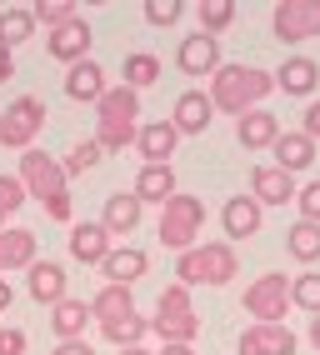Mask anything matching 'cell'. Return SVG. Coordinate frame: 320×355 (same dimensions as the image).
Returning <instances> with one entry per match:
<instances>
[{
    "label": "cell",
    "mask_w": 320,
    "mask_h": 355,
    "mask_svg": "<svg viewBox=\"0 0 320 355\" xmlns=\"http://www.w3.org/2000/svg\"><path fill=\"white\" fill-rule=\"evenodd\" d=\"M130 196L141 200V205H166L170 196H180V185H175V165H141V175H135Z\"/></svg>",
    "instance_id": "19"
},
{
    "label": "cell",
    "mask_w": 320,
    "mask_h": 355,
    "mask_svg": "<svg viewBox=\"0 0 320 355\" xmlns=\"http://www.w3.org/2000/svg\"><path fill=\"white\" fill-rule=\"evenodd\" d=\"M141 216H145V205L135 200V196H125V191H116V196H105L100 225H105V235H110V241H116V235H130L135 225H141Z\"/></svg>",
    "instance_id": "25"
},
{
    "label": "cell",
    "mask_w": 320,
    "mask_h": 355,
    "mask_svg": "<svg viewBox=\"0 0 320 355\" xmlns=\"http://www.w3.org/2000/svg\"><path fill=\"white\" fill-rule=\"evenodd\" d=\"M10 305H15V291H10V280H6V275H0V315H6V311H10Z\"/></svg>",
    "instance_id": "45"
},
{
    "label": "cell",
    "mask_w": 320,
    "mask_h": 355,
    "mask_svg": "<svg viewBox=\"0 0 320 355\" xmlns=\"http://www.w3.org/2000/svg\"><path fill=\"white\" fill-rule=\"evenodd\" d=\"M135 130H141V96L125 85H110L96 101V146L105 155H116V150L135 146Z\"/></svg>",
    "instance_id": "4"
},
{
    "label": "cell",
    "mask_w": 320,
    "mask_h": 355,
    "mask_svg": "<svg viewBox=\"0 0 320 355\" xmlns=\"http://www.w3.org/2000/svg\"><path fill=\"white\" fill-rule=\"evenodd\" d=\"M35 35V20H30V6H10L0 10V51H15Z\"/></svg>",
    "instance_id": "29"
},
{
    "label": "cell",
    "mask_w": 320,
    "mask_h": 355,
    "mask_svg": "<svg viewBox=\"0 0 320 355\" xmlns=\"http://www.w3.org/2000/svg\"><path fill=\"white\" fill-rule=\"evenodd\" d=\"M121 355H150V350H145V345H130V350H121Z\"/></svg>",
    "instance_id": "48"
},
{
    "label": "cell",
    "mask_w": 320,
    "mask_h": 355,
    "mask_svg": "<svg viewBox=\"0 0 320 355\" xmlns=\"http://www.w3.org/2000/svg\"><path fill=\"white\" fill-rule=\"evenodd\" d=\"M80 10L71 6V0H35L30 6V20L35 26H45V31H55V26H65V20H75Z\"/></svg>",
    "instance_id": "35"
},
{
    "label": "cell",
    "mask_w": 320,
    "mask_h": 355,
    "mask_svg": "<svg viewBox=\"0 0 320 355\" xmlns=\"http://www.w3.org/2000/svg\"><path fill=\"white\" fill-rule=\"evenodd\" d=\"M100 160H105V150L96 146V140H80V146H71V155L60 160V171H65V180H71V175H85V171H96Z\"/></svg>",
    "instance_id": "34"
},
{
    "label": "cell",
    "mask_w": 320,
    "mask_h": 355,
    "mask_svg": "<svg viewBox=\"0 0 320 355\" xmlns=\"http://www.w3.org/2000/svg\"><path fill=\"white\" fill-rule=\"evenodd\" d=\"M20 185H26V196L45 205V216L60 220V225H71L75 220V205H71V180H65L60 171V160L55 155H45V150H20Z\"/></svg>",
    "instance_id": "2"
},
{
    "label": "cell",
    "mask_w": 320,
    "mask_h": 355,
    "mask_svg": "<svg viewBox=\"0 0 320 355\" xmlns=\"http://www.w3.org/2000/svg\"><path fill=\"white\" fill-rule=\"evenodd\" d=\"M301 135L320 146V101H310V105H305V115H301Z\"/></svg>",
    "instance_id": "42"
},
{
    "label": "cell",
    "mask_w": 320,
    "mask_h": 355,
    "mask_svg": "<svg viewBox=\"0 0 320 355\" xmlns=\"http://www.w3.org/2000/svg\"><path fill=\"white\" fill-rule=\"evenodd\" d=\"M245 315L250 325H285V311H290V275L270 270V275H256L245 286Z\"/></svg>",
    "instance_id": "6"
},
{
    "label": "cell",
    "mask_w": 320,
    "mask_h": 355,
    "mask_svg": "<svg viewBox=\"0 0 320 355\" xmlns=\"http://www.w3.org/2000/svg\"><path fill=\"white\" fill-rule=\"evenodd\" d=\"M276 135H281V115H270V110H245L235 121V140L245 150H270Z\"/></svg>",
    "instance_id": "22"
},
{
    "label": "cell",
    "mask_w": 320,
    "mask_h": 355,
    "mask_svg": "<svg viewBox=\"0 0 320 355\" xmlns=\"http://www.w3.org/2000/svg\"><path fill=\"white\" fill-rule=\"evenodd\" d=\"M110 235H105V225L100 220H80V225H71V255L80 260V266H100V260L110 255Z\"/></svg>",
    "instance_id": "23"
},
{
    "label": "cell",
    "mask_w": 320,
    "mask_h": 355,
    "mask_svg": "<svg viewBox=\"0 0 320 355\" xmlns=\"http://www.w3.org/2000/svg\"><path fill=\"white\" fill-rule=\"evenodd\" d=\"M155 315H195V305H190V291L170 280V286L160 291V300H155Z\"/></svg>",
    "instance_id": "38"
},
{
    "label": "cell",
    "mask_w": 320,
    "mask_h": 355,
    "mask_svg": "<svg viewBox=\"0 0 320 355\" xmlns=\"http://www.w3.org/2000/svg\"><path fill=\"white\" fill-rule=\"evenodd\" d=\"M166 121L175 125V135H205V130L215 125V105H211V96H205V90H186Z\"/></svg>",
    "instance_id": "13"
},
{
    "label": "cell",
    "mask_w": 320,
    "mask_h": 355,
    "mask_svg": "<svg viewBox=\"0 0 320 355\" xmlns=\"http://www.w3.org/2000/svg\"><path fill=\"white\" fill-rule=\"evenodd\" d=\"M145 266H150V255L141 250V245H110V255L100 260V275H105V286H135V280L145 275Z\"/></svg>",
    "instance_id": "15"
},
{
    "label": "cell",
    "mask_w": 320,
    "mask_h": 355,
    "mask_svg": "<svg viewBox=\"0 0 320 355\" xmlns=\"http://www.w3.org/2000/svg\"><path fill=\"white\" fill-rule=\"evenodd\" d=\"M200 230H205V200L200 196H170L166 205H160V225H155V235H160V245L166 250H190V245H200Z\"/></svg>",
    "instance_id": "5"
},
{
    "label": "cell",
    "mask_w": 320,
    "mask_h": 355,
    "mask_svg": "<svg viewBox=\"0 0 320 355\" xmlns=\"http://www.w3.org/2000/svg\"><path fill=\"white\" fill-rule=\"evenodd\" d=\"M26 330L20 325H0V355H26Z\"/></svg>",
    "instance_id": "41"
},
{
    "label": "cell",
    "mask_w": 320,
    "mask_h": 355,
    "mask_svg": "<svg viewBox=\"0 0 320 355\" xmlns=\"http://www.w3.org/2000/svg\"><path fill=\"white\" fill-rule=\"evenodd\" d=\"M265 225V210L250 200V196H231L220 205V230H225V245H235V241H250V235H260Z\"/></svg>",
    "instance_id": "11"
},
{
    "label": "cell",
    "mask_w": 320,
    "mask_h": 355,
    "mask_svg": "<svg viewBox=\"0 0 320 355\" xmlns=\"http://www.w3.org/2000/svg\"><path fill=\"white\" fill-rule=\"evenodd\" d=\"M250 200L260 210L265 205H290L295 200V175L276 171V165H256V171H250Z\"/></svg>",
    "instance_id": "16"
},
{
    "label": "cell",
    "mask_w": 320,
    "mask_h": 355,
    "mask_svg": "<svg viewBox=\"0 0 320 355\" xmlns=\"http://www.w3.org/2000/svg\"><path fill=\"white\" fill-rule=\"evenodd\" d=\"M235 275H240V255L225 241H200V245L175 255V286H186V291H195V286H231Z\"/></svg>",
    "instance_id": "3"
},
{
    "label": "cell",
    "mask_w": 320,
    "mask_h": 355,
    "mask_svg": "<svg viewBox=\"0 0 320 355\" xmlns=\"http://www.w3.org/2000/svg\"><path fill=\"white\" fill-rule=\"evenodd\" d=\"M270 35L281 45H305L320 35V0H281L270 10Z\"/></svg>",
    "instance_id": "8"
},
{
    "label": "cell",
    "mask_w": 320,
    "mask_h": 355,
    "mask_svg": "<svg viewBox=\"0 0 320 355\" xmlns=\"http://www.w3.org/2000/svg\"><path fill=\"white\" fill-rule=\"evenodd\" d=\"M100 336L116 345V350H130V345H141V340L150 336V320H145V315H121V320L100 325Z\"/></svg>",
    "instance_id": "32"
},
{
    "label": "cell",
    "mask_w": 320,
    "mask_h": 355,
    "mask_svg": "<svg viewBox=\"0 0 320 355\" xmlns=\"http://www.w3.org/2000/svg\"><path fill=\"white\" fill-rule=\"evenodd\" d=\"M6 80H15V55L0 51V85H6Z\"/></svg>",
    "instance_id": "44"
},
{
    "label": "cell",
    "mask_w": 320,
    "mask_h": 355,
    "mask_svg": "<svg viewBox=\"0 0 320 355\" xmlns=\"http://www.w3.org/2000/svg\"><path fill=\"white\" fill-rule=\"evenodd\" d=\"M90 45H96V35H90L85 15L65 20V26H55V31H45V51H51V60H60V65H80V60H90Z\"/></svg>",
    "instance_id": "9"
},
{
    "label": "cell",
    "mask_w": 320,
    "mask_h": 355,
    "mask_svg": "<svg viewBox=\"0 0 320 355\" xmlns=\"http://www.w3.org/2000/svg\"><path fill=\"white\" fill-rule=\"evenodd\" d=\"M285 250H290V260H301V266H315V260H320V225L295 220L285 230Z\"/></svg>",
    "instance_id": "30"
},
{
    "label": "cell",
    "mask_w": 320,
    "mask_h": 355,
    "mask_svg": "<svg viewBox=\"0 0 320 355\" xmlns=\"http://www.w3.org/2000/svg\"><path fill=\"white\" fill-rule=\"evenodd\" d=\"M160 355H195V345H166Z\"/></svg>",
    "instance_id": "47"
},
{
    "label": "cell",
    "mask_w": 320,
    "mask_h": 355,
    "mask_svg": "<svg viewBox=\"0 0 320 355\" xmlns=\"http://www.w3.org/2000/svg\"><path fill=\"white\" fill-rule=\"evenodd\" d=\"M305 336H310V345L320 350V315H310V330H305Z\"/></svg>",
    "instance_id": "46"
},
{
    "label": "cell",
    "mask_w": 320,
    "mask_h": 355,
    "mask_svg": "<svg viewBox=\"0 0 320 355\" xmlns=\"http://www.w3.org/2000/svg\"><path fill=\"white\" fill-rule=\"evenodd\" d=\"M26 200H30V196H26V185H20V175H0V230H6V220H10Z\"/></svg>",
    "instance_id": "37"
},
{
    "label": "cell",
    "mask_w": 320,
    "mask_h": 355,
    "mask_svg": "<svg viewBox=\"0 0 320 355\" xmlns=\"http://www.w3.org/2000/svg\"><path fill=\"white\" fill-rule=\"evenodd\" d=\"M160 80V55H150V51H130L125 55V90H135V96H141L145 85H155Z\"/></svg>",
    "instance_id": "31"
},
{
    "label": "cell",
    "mask_w": 320,
    "mask_h": 355,
    "mask_svg": "<svg viewBox=\"0 0 320 355\" xmlns=\"http://www.w3.org/2000/svg\"><path fill=\"white\" fill-rule=\"evenodd\" d=\"M150 336H160L166 345H195L200 315H150Z\"/></svg>",
    "instance_id": "28"
},
{
    "label": "cell",
    "mask_w": 320,
    "mask_h": 355,
    "mask_svg": "<svg viewBox=\"0 0 320 355\" xmlns=\"http://www.w3.org/2000/svg\"><path fill=\"white\" fill-rule=\"evenodd\" d=\"M51 355H96V350H90V340H60Z\"/></svg>",
    "instance_id": "43"
},
{
    "label": "cell",
    "mask_w": 320,
    "mask_h": 355,
    "mask_svg": "<svg viewBox=\"0 0 320 355\" xmlns=\"http://www.w3.org/2000/svg\"><path fill=\"white\" fill-rule=\"evenodd\" d=\"M26 291H30L35 305H60L71 295V275H65L60 260H35L30 275H26Z\"/></svg>",
    "instance_id": "14"
},
{
    "label": "cell",
    "mask_w": 320,
    "mask_h": 355,
    "mask_svg": "<svg viewBox=\"0 0 320 355\" xmlns=\"http://www.w3.org/2000/svg\"><path fill=\"white\" fill-rule=\"evenodd\" d=\"M235 15H240V10L231 6V0H205V6L195 10L200 31H205V35H215V40H220V31H231V26H235Z\"/></svg>",
    "instance_id": "33"
},
{
    "label": "cell",
    "mask_w": 320,
    "mask_h": 355,
    "mask_svg": "<svg viewBox=\"0 0 320 355\" xmlns=\"http://www.w3.org/2000/svg\"><path fill=\"white\" fill-rule=\"evenodd\" d=\"M121 315H135V295L125 286H100L96 300H90V320L110 325V320H121Z\"/></svg>",
    "instance_id": "27"
},
{
    "label": "cell",
    "mask_w": 320,
    "mask_h": 355,
    "mask_svg": "<svg viewBox=\"0 0 320 355\" xmlns=\"http://www.w3.org/2000/svg\"><path fill=\"white\" fill-rule=\"evenodd\" d=\"M175 146H180V135H175L170 121H145L141 130H135V150H141L145 165H170Z\"/></svg>",
    "instance_id": "18"
},
{
    "label": "cell",
    "mask_w": 320,
    "mask_h": 355,
    "mask_svg": "<svg viewBox=\"0 0 320 355\" xmlns=\"http://www.w3.org/2000/svg\"><path fill=\"white\" fill-rule=\"evenodd\" d=\"M276 76V90H285V96H315V85H320V65L310 55H290L281 70H270Z\"/></svg>",
    "instance_id": "24"
},
{
    "label": "cell",
    "mask_w": 320,
    "mask_h": 355,
    "mask_svg": "<svg viewBox=\"0 0 320 355\" xmlns=\"http://www.w3.org/2000/svg\"><path fill=\"white\" fill-rule=\"evenodd\" d=\"M270 90H276V76H270V70L245 65V60H231V65L220 60V70L211 76V90H205V96H211V105L220 115H235L240 121L245 110H260V101Z\"/></svg>",
    "instance_id": "1"
},
{
    "label": "cell",
    "mask_w": 320,
    "mask_h": 355,
    "mask_svg": "<svg viewBox=\"0 0 320 355\" xmlns=\"http://www.w3.org/2000/svg\"><path fill=\"white\" fill-rule=\"evenodd\" d=\"M270 155H276V171L301 175V171H310V165H315V140H305L301 130H281L276 146H270Z\"/></svg>",
    "instance_id": "20"
},
{
    "label": "cell",
    "mask_w": 320,
    "mask_h": 355,
    "mask_svg": "<svg viewBox=\"0 0 320 355\" xmlns=\"http://www.w3.org/2000/svg\"><path fill=\"white\" fill-rule=\"evenodd\" d=\"M295 205H301V220L320 225V180H305V185H295Z\"/></svg>",
    "instance_id": "39"
},
{
    "label": "cell",
    "mask_w": 320,
    "mask_h": 355,
    "mask_svg": "<svg viewBox=\"0 0 320 355\" xmlns=\"http://www.w3.org/2000/svg\"><path fill=\"white\" fill-rule=\"evenodd\" d=\"M180 15H186L180 0H145V20H150V26H175Z\"/></svg>",
    "instance_id": "40"
},
{
    "label": "cell",
    "mask_w": 320,
    "mask_h": 355,
    "mask_svg": "<svg viewBox=\"0 0 320 355\" xmlns=\"http://www.w3.org/2000/svg\"><path fill=\"white\" fill-rule=\"evenodd\" d=\"M290 305H301L305 315H320V275L315 270H305V275L290 280Z\"/></svg>",
    "instance_id": "36"
},
{
    "label": "cell",
    "mask_w": 320,
    "mask_h": 355,
    "mask_svg": "<svg viewBox=\"0 0 320 355\" xmlns=\"http://www.w3.org/2000/svg\"><path fill=\"white\" fill-rule=\"evenodd\" d=\"M105 90H110V80H105V70H100L96 60H80V65L65 70V96H71V101L96 105V101L105 96Z\"/></svg>",
    "instance_id": "21"
},
{
    "label": "cell",
    "mask_w": 320,
    "mask_h": 355,
    "mask_svg": "<svg viewBox=\"0 0 320 355\" xmlns=\"http://www.w3.org/2000/svg\"><path fill=\"white\" fill-rule=\"evenodd\" d=\"M295 330L290 325H245L240 340H235V355H295Z\"/></svg>",
    "instance_id": "10"
},
{
    "label": "cell",
    "mask_w": 320,
    "mask_h": 355,
    "mask_svg": "<svg viewBox=\"0 0 320 355\" xmlns=\"http://www.w3.org/2000/svg\"><path fill=\"white\" fill-rule=\"evenodd\" d=\"M35 260H40V250H35V230H26V225H6V230H0V275L30 270Z\"/></svg>",
    "instance_id": "17"
},
{
    "label": "cell",
    "mask_w": 320,
    "mask_h": 355,
    "mask_svg": "<svg viewBox=\"0 0 320 355\" xmlns=\"http://www.w3.org/2000/svg\"><path fill=\"white\" fill-rule=\"evenodd\" d=\"M51 330L60 340H85V330H90V300L65 295L60 305H51Z\"/></svg>",
    "instance_id": "26"
},
{
    "label": "cell",
    "mask_w": 320,
    "mask_h": 355,
    "mask_svg": "<svg viewBox=\"0 0 320 355\" xmlns=\"http://www.w3.org/2000/svg\"><path fill=\"white\" fill-rule=\"evenodd\" d=\"M45 101L40 96H15L6 105V115H0V146L6 150H30L35 146V135L45 130Z\"/></svg>",
    "instance_id": "7"
},
{
    "label": "cell",
    "mask_w": 320,
    "mask_h": 355,
    "mask_svg": "<svg viewBox=\"0 0 320 355\" xmlns=\"http://www.w3.org/2000/svg\"><path fill=\"white\" fill-rule=\"evenodd\" d=\"M175 65H180V76H215L220 70V40L215 35H186L180 40V51H175Z\"/></svg>",
    "instance_id": "12"
}]
</instances>
